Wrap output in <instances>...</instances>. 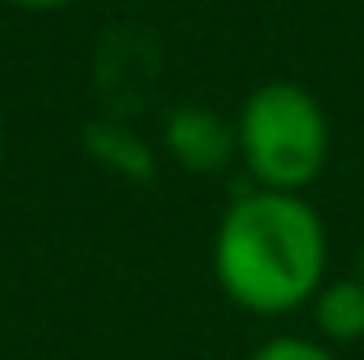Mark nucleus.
Returning a JSON list of instances; mask_svg holds the SVG:
<instances>
[{"label": "nucleus", "instance_id": "1", "mask_svg": "<svg viewBox=\"0 0 364 360\" xmlns=\"http://www.w3.org/2000/svg\"><path fill=\"white\" fill-rule=\"evenodd\" d=\"M213 277L231 305L258 319L309 309L328 282V226L304 194L245 189L213 235Z\"/></svg>", "mask_w": 364, "mask_h": 360}, {"label": "nucleus", "instance_id": "2", "mask_svg": "<svg viewBox=\"0 0 364 360\" xmlns=\"http://www.w3.org/2000/svg\"><path fill=\"white\" fill-rule=\"evenodd\" d=\"M332 153V125L323 102L295 79H267L235 111V162L254 189L304 194Z\"/></svg>", "mask_w": 364, "mask_h": 360}, {"label": "nucleus", "instance_id": "3", "mask_svg": "<svg viewBox=\"0 0 364 360\" xmlns=\"http://www.w3.org/2000/svg\"><path fill=\"white\" fill-rule=\"evenodd\" d=\"M161 144L185 171L217 176L235 162V120L217 116L213 107H176L161 125Z\"/></svg>", "mask_w": 364, "mask_h": 360}, {"label": "nucleus", "instance_id": "4", "mask_svg": "<svg viewBox=\"0 0 364 360\" xmlns=\"http://www.w3.org/2000/svg\"><path fill=\"white\" fill-rule=\"evenodd\" d=\"M318 342L328 346H350L364 342V282L360 277H332L318 287V296L309 300Z\"/></svg>", "mask_w": 364, "mask_h": 360}, {"label": "nucleus", "instance_id": "5", "mask_svg": "<svg viewBox=\"0 0 364 360\" xmlns=\"http://www.w3.org/2000/svg\"><path fill=\"white\" fill-rule=\"evenodd\" d=\"M83 144H88V153L97 157V162L116 166V171H124V176H134V180L152 176V153H148V144H143L134 129L111 125V120H97V125H88Z\"/></svg>", "mask_w": 364, "mask_h": 360}, {"label": "nucleus", "instance_id": "6", "mask_svg": "<svg viewBox=\"0 0 364 360\" xmlns=\"http://www.w3.org/2000/svg\"><path fill=\"white\" fill-rule=\"evenodd\" d=\"M249 360H337L328 342H318V337H295V333H282V337H267V342H258Z\"/></svg>", "mask_w": 364, "mask_h": 360}, {"label": "nucleus", "instance_id": "7", "mask_svg": "<svg viewBox=\"0 0 364 360\" xmlns=\"http://www.w3.org/2000/svg\"><path fill=\"white\" fill-rule=\"evenodd\" d=\"M9 5H23V9H60L70 0H9Z\"/></svg>", "mask_w": 364, "mask_h": 360}, {"label": "nucleus", "instance_id": "8", "mask_svg": "<svg viewBox=\"0 0 364 360\" xmlns=\"http://www.w3.org/2000/svg\"><path fill=\"white\" fill-rule=\"evenodd\" d=\"M355 277L364 282V245H360V272H355Z\"/></svg>", "mask_w": 364, "mask_h": 360}]
</instances>
